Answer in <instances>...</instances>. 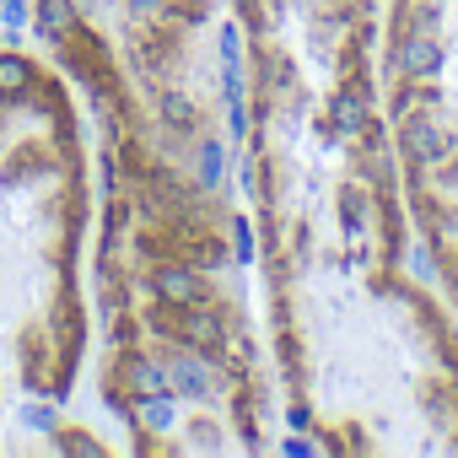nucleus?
Returning a JSON list of instances; mask_svg holds the SVG:
<instances>
[{"label": "nucleus", "instance_id": "obj_3", "mask_svg": "<svg viewBox=\"0 0 458 458\" xmlns=\"http://www.w3.org/2000/svg\"><path fill=\"white\" fill-rule=\"evenodd\" d=\"M383 103L410 226L458 313V0H383Z\"/></svg>", "mask_w": 458, "mask_h": 458}, {"label": "nucleus", "instance_id": "obj_2", "mask_svg": "<svg viewBox=\"0 0 458 458\" xmlns=\"http://www.w3.org/2000/svg\"><path fill=\"white\" fill-rule=\"evenodd\" d=\"M92 151L49 55L0 44V453L108 442L65 420L92 361Z\"/></svg>", "mask_w": 458, "mask_h": 458}, {"label": "nucleus", "instance_id": "obj_1", "mask_svg": "<svg viewBox=\"0 0 458 458\" xmlns=\"http://www.w3.org/2000/svg\"><path fill=\"white\" fill-rule=\"evenodd\" d=\"M226 22L281 420L318 453H458V313L410 270L383 0H226Z\"/></svg>", "mask_w": 458, "mask_h": 458}]
</instances>
